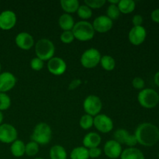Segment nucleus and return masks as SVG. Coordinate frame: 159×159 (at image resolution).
Returning <instances> with one entry per match:
<instances>
[{"label":"nucleus","mask_w":159,"mask_h":159,"mask_svg":"<svg viewBox=\"0 0 159 159\" xmlns=\"http://www.w3.org/2000/svg\"><path fill=\"white\" fill-rule=\"evenodd\" d=\"M140 105L146 109H153L159 103V94L153 89H144L138 95Z\"/></svg>","instance_id":"nucleus-5"},{"label":"nucleus","mask_w":159,"mask_h":159,"mask_svg":"<svg viewBox=\"0 0 159 159\" xmlns=\"http://www.w3.org/2000/svg\"><path fill=\"white\" fill-rule=\"evenodd\" d=\"M34 159H43V158H34Z\"/></svg>","instance_id":"nucleus-43"},{"label":"nucleus","mask_w":159,"mask_h":159,"mask_svg":"<svg viewBox=\"0 0 159 159\" xmlns=\"http://www.w3.org/2000/svg\"><path fill=\"white\" fill-rule=\"evenodd\" d=\"M52 130L47 123H39L34 128L31 134V141L40 145H46L51 141Z\"/></svg>","instance_id":"nucleus-3"},{"label":"nucleus","mask_w":159,"mask_h":159,"mask_svg":"<svg viewBox=\"0 0 159 159\" xmlns=\"http://www.w3.org/2000/svg\"><path fill=\"white\" fill-rule=\"evenodd\" d=\"M49 155L51 159H67V155H68L65 148L58 144H56L51 148Z\"/></svg>","instance_id":"nucleus-22"},{"label":"nucleus","mask_w":159,"mask_h":159,"mask_svg":"<svg viewBox=\"0 0 159 159\" xmlns=\"http://www.w3.org/2000/svg\"><path fill=\"white\" fill-rule=\"evenodd\" d=\"M2 120H3V114L2 113V111H0V125L2 124Z\"/></svg>","instance_id":"nucleus-42"},{"label":"nucleus","mask_w":159,"mask_h":159,"mask_svg":"<svg viewBox=\"0 0 159 159\" xmlns=\"http://www.w3.org/2000/svg\"><path fill=\"white\" fill-rule=\"evenodd\" d=\"M35 53L37 57L42 61H49L55 53V47L53 42L48 39L39 40L35 45Z\"/></svg>","instance_id":"nucleus-4"},{"label":"nucleus","mask_w":159,"mask_h":159,"mask_svg":"<svg viewBox=\"0 0 159 159\" xmlns=\"http://www.w3.org/2000/svg\"><path fill=\"white\" fill-rule=\"evenodd\" d=\"M151 18L152 21L159 23V9H156L153 10L151 13Z\"/></svg>","instance_id":"nucleus-39"},{"label":"nucleus","mask_w":159,"mask_h":159,"mask_svg":"<svg viewBox=\"0 0 159 159\" xmlns=\"http://www.w3.org/2000/svg\"><path fill=\"white\" fill-rule=\"evenodd\" d=\"M93 126L101 133L107 134L113 129V122L109 116L99 113L94 116Z\"/></svg>","instance_id":"nucleus-8"},{"label":"nucleus","mask_w":159,"mask_h":159,"mask_svg":"<svg viewBox=\"0 0 159 159\" xmlns=\"http://www.w3.org/2000/svg\"><path fill=\"white\" fill-rule=\"evenodd\" d=\"M132 85L135 89L142 90L144 89L145 86V82L143 79L140 77H135L132 81Z\"/></svg>","instance_id":"nucleus-35"},{"label":"nucleus","mask_w":159,"mask_h":159,"mask_svg":"<svg viewBox=\"0 0 159 159\" xmlns=\"http://www.w3.org/2000/svg\"><path fill=\"white\" fill-rule=\"evenodd\" d=\"M130 134H129V132L127 131L125 129H118L116 131L114 132V139L116 141H117L119 144H127V141H128V138L130 137Z\"/></svg>","instance_id":"nucleus-26"},{"label":"nucleus","mask_w":159,"mask_h":159,"mask_svg":"<svg viewBox=\"0 0 159 159\" xmlns=\"http://www.w3.org/2000/svg\"><path fill=\"white\" fill-rule=\"evenodd\" d=\"M101 54L96 48H89L83 52L80 58L81 64L85 68H93L100 62Z\"/></svg>","instance_id":"nucleus-6"},{"label":"nucleus","mask_w":159,"mask_h":159,"mask_svg":"<svg viewBox=\"0 0 159 159\" xmlns=\"http://www.w3.org/2000/svg\"><path fill=\"white\" fill-rule=\"evenodd\" d=\"M108 2L110 3V5H117L118 2H119V0H109Z\"/></svg>","instance_id":"nucleus-41"},{"label":"nucleus","mask_w":159,"mask_h":159,"mask_svg":"<svg viewBox=\"0 0 159 159\" xmlns=\"http://www.w3.org/2000/svg\"><path fill=\"white\" fill-rule=\"evenodd\" d=\"M58 25L64 31L71 30L75 26L74 18L70 14L64 13L59 17Z\"/></svg>","instance_id":"nucleus-19"},{"label":"nucleus","mask_w":159,"mask_h":159,"mask_svg":"<svg viewBox=\"0 0 159 159\" xmlns=\"http://www.w3.org/2000/svg\"><path fill=\"white\" fill-rule=\"evenodd\" d=\"M18 132L12 125L3 124L0 125V141L5 144H10L17 140Z\"/></svg>","instance_id":"nucleus-9"},{"label":"nucleus","mask_w":159,"mask_h":159,"mask_svg":"<svg viewBox=\"0 0 159 159\" xmlns=\"http://www.w3.org/2000/svg\"><path fill=\"white\" fill-rule=\"evenodd\" d=\"M16 44L20 49L28 51L34 45V40L32 35L26 32H21L16 35L15 38Z\"/></svg>","instance_id":"nucleus-16"},{"label":"nucleus","mask_w":159,"mask_h":159,"mask_svg":"<svg viewBox=\"0 0 159 159\" xmlns=\"http://www.w3.org/2000/svg\"><path fill=\"white\" fill-rule=\"evenodd\" d=\"M93 120H94L93 116L85 113L81 117L79 120V125L83 130H89L93 126Z\"/></svg>","instance_id":"nucleus-29"},{"label":"nucleus","mask_w":159,"mask_h":159,"mask_svg":"<svg viewBox=\"0 0 159 159\" xmlns=\"http://www.w3.org/2000/svg\"><path fill=\"white\" fill-rule=\"evenodd\" d=\"M102 141L100 135L96 132H89L85 135L82 140L83 147L86 148L87 149L97 148L100 144Z\"/></svg>","instance_id":"nucleus-17"},{"label":"nucleus","mask_w":159,"mask_h":159,"mask_svg":"<svg viewBox=\"0 0 159 159\" xmlns=\"http://www.w3.org/2000/svg\"><path fill=\"white\" fill-rule=\"evenodd\" d=\"M76 12H77L78 16L83 20H88V19L91 18L92 16H93V10L89 6H87L86 5L79 6Z\"/></svg>","instance_id":"nucleus-27"},{"label":"nucleus","mask_w":159,"mask_h":159,"mask_svg":"<svg viewBox=\"0 0 159 159\" xmlns=\"http://www.w3.org/2000/svg\"><path fill=\"white\" fill-rule=\"evenodd\" d=\"M120 13L129 14L134 12L136 4L134 0H120L117 4Z\"/></svg>","instance_id":"nucleus-23"},{"label":"nucleus","mask_w":159,"mask_h":159,"mask_svg":"<svg viewBox=\"0 0 159 159\" xmlns=\"http://www.w3.org/2000/svg\"><path fill=\"white\" fill-rule=\"evenodd\" d=\"M11 106V99L6 93H0V111L9 109Z\"/></svg>","instance_id":"nucleus-31"},{"label":"nucleus","mask_w":159,"mask_h":159,"mask_svg":"<svg viewBox=\"0 0 159 159\" xmlns=\"http://www.w3.org/2000/svg\"><path fill=\"white\" fill-rule=\"evenodd\" d=\"M17 17L12 10H5L0 13V28L4 30H9L15 26Z\"/></svg>","instance_id":"nucleus-12"},{"label":"nucleus","mask_w":159,"mask_h":159,"mask_svg":"<svg viewBox=\"0 0 159 159\" xmlns=\"http://www.w3.org/2000/svg\"><path fill=\"white\" fill-rule=\"evenodd\" d=\"M39 152V144L31 141L25 146V154L29 157L35 156Z\"/></svg>","instance_id":"nucleus-28"},{"label":"nucleus","mask_w":159,"mask_h":159,"mask_svg":"<svg viewBox=\"0 0 159 159\" xmlns=\"http://www.w3.org/2000/svg\"><path fill=\"white\" fill-rule=\"evenodd\" d=\"M158 158H159V152H158Z\"/></svg>","instance_id":"nucleus-45"},{"label":"nucleus","mask_w":159,"mask_h":159,"mask_svg":"<svg viewBox=\"0 0 159 159\" xmlns=\"http://www.w3.org/2000/svg\"><path fill=\"white\" fill-rule=\"evenodd\" d=\"M147 37V31L143 26H133L128 34V38L130 43L135 46L142 44Z\"/></svg>","instance_id":"nucleus-10"},{"label":"nucleus","mask_w":159,"mask_h":159,"mask_svg":"<svg viewBox=\"0 0 159 159\" xmlns=\"http://www.w3.org/2000/svg\"><path fill=\"white\" fill-rule=\"evenodd\" d=\"M70 158L71 159H89V149L83 146L76 147L73 149L70 153Z\"/></svg>","instance_id":"nucleus-24"},{"label":"nucleus","mask_w":159,"mask_h":159,"mask_svg":"<svg viewBox=\"0 0 159 159\" xmlns=\"http://www.w3.org/2000/svg\"><path fill=\"white\" fill-rule=\"evenodd\" d=\"M0 71H1V64H0Z\"/></svg>","instance_id":"nucleus-44"},{"label":"nucleus","mask_w":159,"mask_h":159,"mask_svg":"<svg viewBox=\"0 0 159 159\" xmlns=\"http://www.w3.org/2000/svg\"><path fill=\"white\" fill-rule=\"evenodd\" d=\"M113 25V20H110L107 16H99L94 20L93 23V26L94 28L95 32L107 33L112 29Z\"/></svg>","instance_id":"nucleus-14"},{"label":"nucleus","mask_w":159,"mask_h":159,"mask_svg":"<svg viewBox=\"0 0 159 159\" xmlns=\"http://www.w3.org/2000/svg\"><path fill=\"white\" fill-rule=\"evenodd\" d=\"M138 144L145 147H152L159 141V128L152 123L139 124L134 132Z\"/></svg>","instance_id":"nucleus-1"},{"label":"nucleus","mask_w":159,"mask_h":159,"mask_svg":"<svg viewBox=\"0 0 159 159\" xmlns=\"http://www.w3.org/2000/svg\"><path fill=\"white\" fill-rule=\"evenodd\" d=\"M25 146L23 141L21 140H16L14 142L12 143L10 147V152L14 157L20 158V157L23 156L25 154Z\"/></svg>","instance_id":"nucleus-20"},{"label":"nucleus","mask_w":159,"mask_h":159,"mask_svg":"<svg viewBox=\"0 0 159 159\" xmlns=\"http://www.w3.org/2000/svg\"><path fill=\"white\" fill-rule=\"evenodd\" d=\"M123 152L122 145L115 140H110L104 145V154L110 159L120 158Z\"/></svg>","instance_id":"nucleus-13"},{"label":"nucleus","mask_w":159,"mask_h":159,"mask_svg":"<svg viewBox=\"0 0 159 159\" xmlns=\"http://www.w3.org/2000/svg\"><path fill=\"white\" fill-rule=\"evenodd\" d=\"M99 63L104 70L108 71H113L116 67V61L110 55H104L101 57Z\"/></svg>","instance_id":"nucleus-25"},{"label":"nucleus","mask_w":159,"mask_h":159,"mask_svg":"<svg viewBox=\"0 0 159 159\" xmlns=\"http://www.w3.org/2000/svg\"><path fill=\"white\" fill-rule=\"evenodd\" d=\"M43 65H44L43 61H42L41 59L37 57H34L30 61V67L34 71H40L43 68Z\"/></svg>","instance_id":"nucleus-33"},{"label":"nucleus","mask_w":159,"mask_h":159,"mask_svg":"<svg viewBox=\"0 0 159 159\" xmlns=\"http://www.w3.org/2000/svg\"><path fill=\"white\" fill-rule=\"evenodd\" d=\"M120 159H145L144 153L136 148H127L123 150Z\"/></svg>","instance_id":"nucleus-18"},{"label":"nucleus","mask_w":159,"mask_h":159,"mask_svg":"<svg viewBox=\"0 0 159 159\" xmlns=\"http://www.w3.org/2000/svg\"><path fill=\"white\" fill-rule=\"evenodd\" d=\"M75 39L80 41H88L92 40L95 35V30L93 24L86 20H81L75 23L71 30Z\"/></svg>","instance_id":"nucleus-2"},{"label":"nucleus","mask_w":159,"mask_h":159,"mask_svg":"<svg viewBox=\"0 0 159 159\" xmlns=\"http://www.w3.org/2000/svg\"><path fill=\"white\" fill-rule=\"evenodd\" d=\"M82 83V81L81 79H73L71 82H70L69 85H68V89L70 90H73V89H75L76 88L79 86Z\"/></svg>","instance_id":"nucleus-38"},{"label":"nucleus","mask_w":159,"mask_h":159,"mask_svg":"<svg viewBox=\"0 0 159 159\" xmlns=\"http://www.w3.org/2000/svg\"><path fill=\"white\" fill-rule=\"evenodd\" d=\"M60 39L64 43H71L74 40L75 37L71 30H68L63 31V33L61 34Z\"/></svg>","instance_id":"nucleus-34"},{"label":"nucleus","mask_w":159,"mask_h":159,"mask_svg":"<svg viewBox=\"0 0 159 159\" xmlns=\"http://www.w3.org/2000/svg\"><path fill=\"white\" fill-rule=\"evenodd\" d=\"M60 3L62 9L68 14L76 12L79 7L78 0H61Z\"/></svg>","instance_id":"nucleus-21"},{"label":"nucleus","mask_w":159,"mask_h":159,"mask_svg":"<svg viewBox=\"0 0 159 159\" xmlns=\"http://www.w3.org/2000/svg\"><path fill=\"white\" fill-rule=\"evenodd\" d=\"M143 22H144V20H143L142 16L139 15V14L134 15L132 19V23H133L134 26H142Z\"/></svg>","instance_id":"nucleus-37"},{"label":"nucleus","mask_w":159,"mask_h":159,"mask_svg":"<svg viewBox=\"0 0 159 159\" xmlns=\"http://www.w3.org/2000/svg\"><path fill=\"white\" fill-rule=\"evenodd\" d=\"M120 12L117 5H110L107 9V16L111 20H116L119 18Z\"/></svg>","instance_id":"nucleus-30"},{"label":"nucleus","mask_w":159,"mask_h":159,"mask_svg":"<svg viewBox=\"0 0 159 159\" xmlns=\"http://www.w3.org/2000/svg\"><path fill=\"white\" fill-rule=\"evenodd\" d=\"M105 0H85V5L90 9H100L105 5Z\"/></svg>","instance_id":"nucleus-32"},{"label":"nucleus","mask_w":159,"mask_h":159,"mask_svg":"<svg viewBox=\"0 0 159 159\" xmlns=\"http://www.w3.org/2000/svg\"><path fill=\"white\" fill-rule=\"evenodd\" d=\"M102 155V150L99 147L89 149V155L91 158H98Z\"/></svg>","instance_id":"nucleus-36"},{"label":"nucleus","mask_w":159,"mask_h":159,"mask_svg":"<svg viewBox=\"0 0 159 159\" xmlns=\"http://www.w3.org/2000/svg\"><path fill=\"white\" fill-rule=\"evenodd\" d=\"M102 108V103L100 98L95 95H90L85 99L83 102V109L86 114L96 116L99 114Z\"/></svg>","instance_id":"nucleus-7"},{"label":"nucleus","mask_w":159,"mask_h":159,"mask_svg":"<svg viewBox=\"0 0 159 159\" xmlns=\"http://www.w3.org/2000/svg\"><path fill=\"white\" fill-rule=\"evenodd\" d=\"M48 69L52 75H61L66 71L67 64L61 57H53L48 61Z\"/></svg>","instance_id":"nucleus-11"},{"label":"nucleus","mask_w":159,"mask_h":159,"mask_svg":"<svg viewBox=\"0 0 159 159\" xmlns=\"http://www.w3.org/2000/svg\"><path fill=\"white\" fill-rule=\"evenodd\" d=\"M16 83V78L12 73L5 71L0 74V93L9 91L14 88Z\"/></svg>","instance_id":"nucleus-15"},{"label":"nucleus","mask_w":159,"mask_h":159,"mask_svg":"<svg viewBox=\"0 0 159 159\" xmlns=\"http://www.w3.org/2000/svg\"><path fill=\"white\" fill-rule=\"evenodd\" d=\"M154 81H155V85L159 87V71L155 73V76H154Z\"/></svg>","instance_id":"nucleus-40"}]
</instances>
